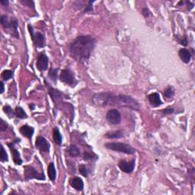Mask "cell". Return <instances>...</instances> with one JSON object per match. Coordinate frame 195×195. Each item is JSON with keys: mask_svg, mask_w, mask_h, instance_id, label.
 Returning <instances> with one entry per match:
<instances>
[{"mask_svg": "<svg viewBox=\"0 0 195 195\" xmlns=\"http://www.w3.org/2000/svg\"><path fill=\"white\" fill-rule=\"evenodd\" d=\"M95 44L96 40L92 35L78 36L69 46L71 56L81 63L88 61L94 50Z\"/></svg>", "mask_w": 195, "mask_h": 195, "instance_id": "2", "label": "cell"}, {"mask_svg": "<svg viewBox=\"0 0 195 195\" xmlns=\"http://www.w3.org/2000/svg\"><path fill=\"white\" fill-rule=\"evenodd\" d=\"M21 3H22L25 6H28L30 8H33L34 9V2L33 1H30V0H21L20 1Z\"/></svg>", "mask_w": 195, "mask_h": 195, "instance_id": "33", "label": "cell"}, {"mask_svg": "<svg viewBox=\"0 0 195 195\" xmlns=\"http://www.w3.org/2000/svg\"><path fill=\"white\" fill-rule=\"evenodd\" d=\"M24 175L26 181L30 179H37V180H45V175L43 173H39L33 166H26L24 167Z\"/></svg>", "mask_w": 195, "mask_h": 195, "instance_id": "6", "label": "cell"}, {"mask_svg": "<svg viewBox=\"0 0 195 195\" xmlns=\"http://www.w3.org/2000/svg\"><path fill=\"white\" fill-rule=\"evenodd\" d=\"M34 107H35V105H34V104H29V107L31 109V110H34Z\"/></svg>", "mask_w": 195, "mask_h": 195, "instance_id": "41", "label": "cell"}, {"mask_svg": "<svg viewBox=\"0 0 195 195\" xmlns=\"http://www.w3.org/2000/svg\"><path fill=\"white\" fill-rule=\"evenodd\" d=\"M180 42V44H181V45L183 46H187L188 45V40H187L186 37H184L183 39L181 40V41H179Z\"/></svg>", "mask_w": 195, "mask_h": 195, "instance_id": "37", "label": "cell"}, {"mask_svg": "<svg viewBox=\"0 0 195 195\" xmlns=\"http://www.w3.org/2000/svg\"><path fill=\"white\" fill-rule=\"evenodd\" d=\"M53 142L58 146H61L62 141H63V137H62L61 134L59 131L58 127H55L53 131Z\"/></svg>", "mask_w": 195, "mask_h": 195, "instance_id": "18", "label": "cell"}, {"mask_svg": "<svg viewBox=\"0 0 195 195\" xmlns=\"http://www.w3.org/2000/svg\"><path fill=\"white\" fill-rule=\"evenodd\" d=\"M185 3H186V5H187V6H188V7H189V6H191V9H192V8L194 7V4H193V3H191V2H189V1H186V2H185Z\"/></svg>", "mask_w": 195, "mask_h": 195, "instance_id": "40", "label": "cell"}, {"mask_svg": "<svg viewBox=\"0 0 195 195\" xmlns=\"http://www.w3.org/2000/svg\"><path fill=\"white\" fill-rule=\"evenodd\" d=\"M106 119L108 121L109 123L112 125H117L119 124L121 121V115L119 112L118 110L117 109H110L107 112L106 115Z\"/></svg>", "mask_w": 195, "mask_h": 195, "instance_id": "7", "label": "cell"}, {"mask_svg": "<svg viewBox=\"0 0 195 195\" xmlns=\"http://www.w3.org/2000/svg\"><path fill=\"white\" fill-rule=\"evenodd\" d=\"M70 185L72 188H73L74 189H76V191H81L83 190L84 188V183L83 181L82 180V178L79 177H74L69 181Z\"/></svg>", "mask_w": 195, "mask_h": 195, "instance_id": "13", "label": "cell"}, {"mask_svg": "<svg viewBox=\"0 0 195 195\" xmlns=\"http://www.w3.org/2000/svg\"><path fill=\"white\" fill-rule=\"evenodd\" d=\"M174 112V108H172V107H168V108H166L163 110V113L165 114V115H171V114H172Z\"/></svg>", "mask_w": 195, "mask_h": 195, "instance_id": "36", "label": "cell"}, {"mask_svg": "<svg viewBox=\"0 0 195 195\" xmlns=\"http://www.w3.org/2000/svg\"><path fill=\"white\" fill-rule=\"evenodd\" d=\"M163 95H164V97H166V98H172L175 96V89H174L173 87L169 85L166 88Z\"/></svg>", "mask_w": 195, "mask_h": 195, "instance_id": "25", "label": "cell"}, {"mask_svg": "<svg viewBox=\"0 0 195 195\" xmlns=\"http://www.w3.org/2000/svg\"><path fill=\"white\" fill-rule=\"evenodd\" d=\"M2 109L4 113L6 114L9 118H13V117L15 116V111H14L13 109H12L9 105H5Z\"/></svg>", "mask_w": 195, "mask_h": 195, "instance_id": "26", "label": "cell"}, {"mask_svg": "<svg viewBox=\"0 0 195 195\" xmlns=\"http://www.w3.org/2000/svg\"><path fill=\"white\" fill-rule=\"evenodd\" d=\"M118 167L120 168L122 172H125V173H132L134 170V168H135V159L131 160V162L120 160L118 163Z\"/></svg>", "mask_w": 195, "mask_h": 195, "instance_id": "9", "label": "cell"}, {"mask_svg": "<svg viewBox=\"0 0 195 195\" xmlns=\"http://www.w3.org/2000/svg\"><path fill=\"white\" fill-rule=\"evenodd\" d=\"M0 159L2 162L9 161V156H8L7 153H6V150L2 146H1V155H0Z\"/></svg>", "mask_w": 195, "mask_h": 195, "instance_id": "30", "label": "cell"}, {"mask_svg": "<svg viewBox=\"0 0 195 195\" xmlns=\"http://www.w3.org/2000/svg\"><path fill=\"white\" fill-rule=\"evenodd\" d=\"M18 20L15 18H11V28L10 29L12 30V34L13 37L15 38H19V33L18 31Z\"/></svg>", "mask_w": 195, "mask_h": 195, "instance_id": "16", "label": "cell"}, {"mask_svg": "<svg viewBox=\"0 0 195 195\" xmlns=\"http://www.w3.org/2000/svg\"><path fill=\"white\" fill-rule=\"evenodd\" d=\"M28 31L31 36L34 45L36 48H43L46 45V39L44 34L41 32H34L32 25H28Z\"/></svg>", "mask_w": 195, "mask_h": 195, "instance_id": "4", "label": "cell"}, {"mask_svg": "<svg viewBox=\"0 0 195 195\" xmlns=\"http://www.w3.org/2000/svg\"><path fill=\"white\" fill-rule=\"evenodd\" d=\"M142 14L145 18H148V17L150 15V11L147 8H144V9L142 10Z\"/></svg>", "mask_w": 195, "mask_h": 195, "instance_id": "35", "label": "cell"}, {"mask_svg": "<svg viewBox=\"0 0 195 195\" xmlns=\"http://www.w3.org/2000/svg\"><path fill=\"white\" fill-rule=\"evenodd\" d=\"M49 66V58L47 57L45 53H41L37 57L36 66L37 69L41 72H44L48 69Z\"/></svg>", "mask_w": 195, "mask_h": 195, "instance_id": "8", "label": "cell"}, {"mask_svg": "<svg viewBox=\"0 0 195 195\" xmlns=\"http://www.w3.org/2000/svg\"><path fill=\"white\" fill-rule=\"evenodd\" d=\"M49 94H50V97L52 98L54 102H57L58 100L61 98L62 93L58 90L52 88V87H49Z\"/></svg>", "mask_w": 195, "mask_h": 195, "instance_id": "19", "label": "cell"}, {"mask_svg": "<svg viewBox=\"0 0 195 195\" xmlns=\"http://www.w3.org/2000/svg\"><path fill=\"white\" fill-rule=\"evenodd\" d=\"M15 115L18 118L20 119H26L28 118V115L25 113V111L23 110V108L21 107H15Z\"/></svg>", "mask_w": 195, "mask_h": 195, "instance_id": "23", "label": "cell"}, {"mask_svg": "<svg viewBox=\"0 0 195 195\" xmlns=\"http://www.w3.org/2000/svg\"><path fill=\"white\" fill-rule=\"evenodd\" d=\"M92 101L95 105L98 107L118 106L136 111L139 109V103L134 98L124 95H115L111 92L96 93L93 96Z\"/></svg>", "mask_w": 195, "mask_h": 195, "instance_id": "1", "label": "cell"}, {"mask_svg": "<svg viewBox=\"0 0 195 195\" xmlns=\"http://www.w3.org/2000/svg\"><path fill=\"white\" fill-rule=\"evenodd\" d=\"M179 57L185 63H188L191 60V53L188 49L182 48L178 51Z\"/></svg>", "mask_w": 195, "mask_h": 195, "instance_id": "15", "label": "cell"}, {"mask_svg": "<svg viewBox=\"0 0 195 195\" xmlns=\"http://www.w3.org/2000/svg\"><path fill=\"white\" fill-rule=\"evenodd\" d=\"M68 154L72 158H76V157H78L80 154V151H79V148L75 145H71L69 146V148L67 149Z\"/></svg>", "mask_w": 195, "mask_h": 195, "instance_id": "20", "label": "cell"}, {"mask_svg": "<svg viewBox=\"0 0 195 195\" xmlns=\"http://www.w3.org/2000/svg\"><path fill=\"white\" fill-rule=\"evenodd\" d=\"M0 3H1L2 5H3L4 6H7L8 5H9V1H6V0H2V1H0Z\"/></svg>", "mask_w": 195, "mask_h": 195, "instance_id": "38", "label": "cell"}, {"mask_svg": "<svg viewBox=\"0 0 195 195\" xmlns=\"http://www.w3.org/2000/svg\"><path fill=\"white\" fill-rule=\"evenodd\" d=\"M8 146L9 147L11 150V153H12V158H13V161L15 162V165H18V166H20V165L22 164L23 161H22L21 158L20 153L18 151V150L15 148V146H14L13 142H9L8 143Z\"/></svg>", "mask_w": 195, "mask_h": 195, "instance_id": "11", "label": "cell"}, {"mask_svg": "<svg viewBox=\"0 0 195 195\" xmlns=\"http://www.w3.org/2000/svg\"><path fill=\"white\" fill-rule=\"evenodd\" d=\"M98 159V156H96L95 153H88V152H85L84 153V160L85 161H96Z\"/></svg>", "mask_w": 195, "mask_h": 195, "instance_id": "27", "label": "cell"}, {"mask_svg": "<svg viewBox=\"0 0 195 195\" xmlns=\"http://www.w3.org/2000/svg\"><path fill=\"white\" fill-rule=\"evenodd\" d=\"M7 128H8V123H6V122H5L4 120L2 119L1 122H0V131H1L2 132H3V131H6Z\"/></svg>", "mask_w": 195, "mask_h": 195, "instance_id": "34", "label": "cell"}, {"mask_svg": "<svg viewBox=\"0 0 195 195\" xmlns=\"http://www.w3.org/2000/svg\"><path fill=\"white\" fill-rule=\"evenodd\" d=\"M19 131L24 137L28 138L29 139H31L33 134L34 133V129L32 127H30L28 125H23V126L20 127Z\"/></svg>", "mask_w": 195, "mask_h": 195, "instance_id": "14", "label": "cell"}, {"mask_svg": "<svg viewBox=\"0 0 195 195\" xmlns=\"http://www.w3.org/2000/svg\"><path fill=\"white\" fill-rule=\"evenodd\" d=\"M93 3H94V1H88V5H87V6L85 7V9H84L83 11L84 13H87V12H92V11H93V7H92Z\"/></svg>", "mask_w": 195, "mask_h": 195, "instance_id": "32", "label": "cell"}, {"mask_svg": "<svg viewBox=\"0 0 195 195\" xmlns=\"http://www.w3.org/2000/svg\"><path fill=\"white\" fill-rule=\"evenodd\" d=\"M1 86H2V90H1V94H2L5 91V85H4V82L2 81L1 82Z\"/></svg>", "mask_w": 195, "mask_h": 195, "instance_id": "39", "label": "cell"}, {"mask_svg": "<svg viewBox=\"0 0 195 195\" xmlns=\"http://www.w3.org/2000/svg\"><path fill=\"white\" fill-rule=\"evenodd\" d=\"M58 69H54L53 67L50 68V70L48 72V77L54 82L55 84L57 83V77H58Z\"/></svg>", "mask_w": 195, "mask_h": 195, "instance_id": "21", "label": "cell"}, {"mask_svg": "<svg viewBox=\"0 0 195 195\" xmlns=\"http://www.w3.org/2000/svg\"><path fill=\"white\" fill-rule=\"evenodd\" d=\"M105 146L108 150H113L115 152H120V153H123L128 155H134L137 152L136 149H134V147L128 145V144L123 143V142H107L105 144Z\"/></svg>", "mask_w": 195, "mask_h": 195, "instance_id": "3", "label": "cell"}, {"mask_svg": "<svg viewBox=\"0 0 195 195\" xmlns=\"http://www.w3.org/2000/svg\"><path fill=\"white\" fill-rule=\"evenodd\" d=\"M60 80L66 85H69L71 87H75L78 83L72 72L69 70V69H64L61 70L60 75Z\"/></svg>", "mask_w": 195, "mask_h": 195, "instance_id": "5", "label": "cell"}, {"mask_svg": "<svg viewBox=\"0 0 195 195\" xmlns=\"http://www.w3.org/2000/svg\"><path fill=\"white\" fill-rule=\"evenodd\" d=\"M79 172H80V174L82 176H84V177H88V169H87V168L85 167V165L81 164L80 166H79Z\"/></svg>", "mask_w": 195, "mask_h": 195, "instance_id": "31", "label": "cell"}, {"mask_svg": "<svg viewBox=\"0 0 195 195\" xmlns=\"http://www.w3.org/2000/svg\"><path fill=\"white\" fill-rule=\"evenodd\" d=\"M148 100L150 101V104L154 107H158V106H160L162 104V101L161 98H160L159 94L157 92L152 93V94L149 95Z\"/></svg>", "mask_w": 195, "mask_h": 195, "instance_id": "12", "label": "cell"}, {"mask_svg": "<svg viewBox=\"0 0 195 195\" xmlns=\"http://www.w3.org/2000/svg\"><path fill=\"white\" fill-rule=\"evenodd\" d=\"M13 77V72L12 71L9 70V69H6V70L2 71V78L3 80L8 81L10 79H12Z\"/></svg>", "mask_w": 195, "mask_h": 195, "instance_id": "28", "label": "cell"}, {"mask_svg": "<svg viewBox=\"0 0 195 195\" xmlns=\"http://www.w3.org/2000/svg\"><path fill=\"white\" fill-rule=\"evenodd\" d=\"M35 147L42 153H47L50 151V143L45 138L41 136H39L36 139Z\"/></svg>", "mask_w": 195, "mask_h": 195, "instance_id": "10", "label": "cell"}, {"mask_svg": "<svg viewBox=\"0 0 195 195\" xmlns=\"http://www.w3.org/2000/svg\"><path fill=\"white\" fill-rule=\"evenodd\" d=\"M47 173H48L49 178L50 179L51 181H55L57 177V171L55 169L54 163L50 162L47 167Z\"/></svg>", "mask_w": 195, "mask_h": 195, "instance_id": "17", "label": "cell"}, {"mask_svg": "<svg viewBox=\"0 0 195 195\" xmlns=\"http://www.w3.org/2000/svg\"><path fill=\"white\" fill-rule=\"evenodd\" d=\"M88 2H85V1H82V0H79V1H76L73 2V6L74 8H75L76 9H79V10H80V9H82V8H85L87 6V5H88Z\"/></svg>", "mask_w": 195, "mask_h": 195, "instance_id": "29", "label": "cell"}, {"mask_svg": "<svg viewBox=\"0 0 195 195\" xmlns=\"http://www.w3.org/2000/svg\"><path fill=\"white\" fill-rule=\"evenodd\" d=\"M0 21H1V25H2V27L6 29H10L11 28V20L9 19V17L6 15H2L1 19H0Z\"/></svg>", "mask_w": 195, "mask_h": 195, "instance_id": "22", "label": "cell"}, {"mask_svg": "<svg viewBox=\"0 0 195 195\" xmlns=\"http://www.w3.org/2000/svg\"><path fill=\"white\" fill-rule=\"evenodd\" d=\"M123 136V133L122 131H117L115 132L110 133V134H107L105 137L107 138H110V139H119L121 138Z\"/></svg>", "mask_w": 195, "mask_h": 195, "instance_id": "24", "label": "cell"}]
</instances>
